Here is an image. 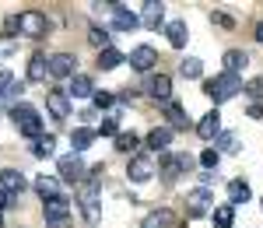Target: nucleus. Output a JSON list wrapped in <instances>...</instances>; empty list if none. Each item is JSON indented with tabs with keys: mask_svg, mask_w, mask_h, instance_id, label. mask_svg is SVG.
Here are the masks:
<instances>
[{
	"mask_svg": "<svg viewBox=\"0 0 263 228\" xmlns=\"http://www.w3.org/2000/svg\"><path fill=\"white\" fill-rule=\"evenodd\" d=\"M203 91H207L214 102H228V99H235V95L242 91V78H235V74H218V78L203 81Z\"/></svg>",
	"mask_w": 263,
	"mask_h": 228,
	"instance_id": "obj_1",
	"label": "nucleus"
},
{
	"mask_svg": "<svg viewBox=\"0 0 263 228\" xmlns=\"http://www.w3.org/2000/svg\"><path fill=\"white\" fill-rule=\"evenodd\" d=\"M11 123L18 126V134H25V137H42V120H39V112L32 109V105H14L11 109Z\"/></svg>",
	"mask_w": 263,
	"mask_h": 228,
	"instance_id": "obj_2",
	"label": "nucleus"
},
{
	"mask_svg": "<svg viewBox=\"0 0 263 228\" xmlns=\"http://www.w3.org/2000/svg\"><path fill=\"white\" fill-rule=\"evenodd\" d=\"M78 200H81V207H84V221H88V225H99L102 207H99V189H95V183H81Z\"/></svg>",
	"mask_w": 263,
	"mask_h": 228,
	"instance_id": "obj_3",
	"label": "nucleus"
},
{
	"mask_svg": "<svg viewBox=\"0 0 263 228\" xmlns=\"http://www.w3.org/2000/svg\"><path fill=\"white\" fill-rule=\"evenodd\" d=\"M155 172H158V162H155L151 155H134V158H130V165H126L130 183H147Z\"/></svg>",
	"mask_w": 263,
	"mask_h": 228,
	"instance_id": "obj_4",
	"label": "nucleus"
},
{
	"mask_svg": "<svg viewBox=\"0 0 263 228\" xmlns=\"http://www.w3.org/2000/svg\"><path fill=\"white\" fill-rule=\"evenodd\" d=\"M18 32L39 39V35L49 32V21H46V14H39V11H25V14H18Z\"/></svg>",
	"mask_w": 263,
	"mask_h": 228,
	"instance_id": "obj_5",
	"label": "nucleus"
},
{
	"mask_svg": "<svg viewBox=\"0 0 263 228\" xmlns=\"http://www.w3.org/2000/svg\"><path fill=\"white\" fill-rule=\"evenodd\" d=\"M190 168V155H158V172L165 183H176V176Z\"/></svg>",
	"mask_w": 263,
	"mask_h": 228,
	"instance_id": "obj_6",
	"label": "nucleus"
},
{
	"mask_svg": "<svg viewBox=\"0 0 263 228\" xmlns=\"http://www.w3.org/2000/svg\"><path fill=\"white\" fill-rule=\"evenodd\" d=\"M46 70H49L53 78H74V74H78V56H74V53H53V56L46 60Z\"/></svg>",
	"mask_w": 263,
	"mask_h": 228,
	"instance_id": "obj_7",
	"label": "nucleus"
},
{
	"mask_svg": "<svg viewBox=\"0 0 263 228\" xmlns=\"http://www.w3.org/2000/svg\"><path fill=\"white\" fill-rule=\"evenodd\" d=\"M155 63H158V49H155V46H134V49H130V67H134V70H151V67H155Z\"/></svg>",
	"mask_w": 263,
	"mask_h": 228,
	"instance_id": "obj_8",
	"label": "nucleus"
},
{
	"mask_svg": "<svg viewBox=\"0 0 263 228\" xmlns=\"http://www.w3.org/2000/svg\"><path fill=\"white\" fill-rule=\"evenodd\" d=\"M67 214H70V200H67V197H53V200H46V221H49L53 228H63Z\"/></svg>",
	"mask_w": 263,
	"mask_h": 228,
	"instance_id": "obj_9",
	"label": "nucleus"
},
{
	"mask_svg": "<svg viewBox=\"0 0 263 228\" xmlns=\"http://www.w3.org/2000/svg\"><path fill=\"white\" fill-rule=\"evenodd\" d=\"M60 179H67V183H81L84 179V162L70 151L67 158H60Z\"/></svg>",
	"mask_w": 263,
	"mask_h": 228,
	"instance_id": "obj_10",
	"label": "nucleus"
},
{
	"mask_svg": "<svg viewBox=\"0 0 263 228\" xmlns=\"http://www.w3.org/2000/svg\"><path fill=\"white\" fill-rule=\"evenodd\" d=\"M193 130H197V134H200L203 141H214V137H218V134H221V116H218V109H211V112H207V116H200V120H197V126H193Z\"/></svg>",
	"mask_w": 263,
	"mask_h": 228,
	"instance_id": "obj_11",
	"label": "nucleus"
},
{
	"mask_svg": "<svg viewBox=\"0 0 263 228\" xmlns=\"http://www.w3.org/2000/svg\"><path fill=\"white\" fill-rule=\"evenodd\" d=\"M112 14H116V18H112V28H116V32H134V28L141 25V18H137L130 7H123V4H112Z\"/></svg>",
	"mask_w": 263,
	"mask_h": 228,
	"instance_id": "obj_12",
	"label": "nucleus"
},
{
	"mask_svg": "<svg viewBox=\"0 0 263 228\" xmlns=\"http://www.w3.org/2000/svg\"><path fill=\"white\" fill-rule=\"evenodd\" d=\"M46 105H49V112H53V120H67L70 116V95L67 91H49V99H46Z\"/></svg>",
	"mask_w": 263,
	"mask_h": 228,
	"instance_id": "obj_13",
	"label": "nucleus"
},
{
	"mask_svg": "<svg viewBox=\"0 0 263 228\" xmlns=\"http://www.w3.org/2000/svg\"><path fill=\"white\" fill-rule=\"evenodd\" d=\"M0 189H4L7 197L21 193V189H25V176H21L18 168H4V172H0Z\"/></svg>",
	"mask_w": 263,
	"mask_h": 228,
	"instance_id": "obj_14",
	"label": "nucleus"
},
{
	"mask_svg": "<svg viewBox=\"0 0 263 228\" xmlns=\"http://www.w3.org/2000/svg\"><path fill=\"white\" fill-rule=\"evenodd\" d=\"M246 67H249V53H242V49H228L224 53V74H242Z\"/></svg>",
	"mask_w": 263,
	"mask_h": 228,
	"instance_id": "obj_15",
	"label": "nucleus"
},
{
	"mask_svg": "<svg viewBox=\"0 0 263 228\" xmlns=\"http://www.w3.org/2000/svg\"><path fill=\"white\" fill-rule=\"evenodd\" d=\"M147 91H151V95H155L162 105L172 102V81H168L165 74H155V78H151V84H147Z\"/></svg>",
	"mask_w": 263,
	"mask_h": 228,
	"instance_id": "obj_16",
	"label": "nucleus"
},
{
	"mask_svg": "<svg viewBox=\"0 0 263 228\" xmlns=\"http://www.w3.org/2000/svg\"><path fill=\"white\" fill-rule=\"evenodd\" d=\"M165 35H168V42H172L176 49H186L190 28H186V21H168V25H165Z\"/></svg>",
	"mask_w": 263,
	"mask_h": 228,
	"instance_id": "obj_17",
	"label": "nucleus"
},
{
	"mask_svg": "<svg viewBox=\"0 0 263 228\" xmlns=\"http://www.w3.org/2000/svg\"><path fill=\"white\" fill-rule=\"evenodd\" d=\"M144 144L151 147V151H165V147L172 144V130H168V126H155V130L144 137Z\"/></svg>",
	"mask_w": 263,
	"mask_h": 228,
	"instance_id": "obj_18",
	"label": "nucleus"
},
{
	"mask_svg": "<svg viewBox=\"0 0 263 228\" xmlns=\"http://www.w3.org/2000/svg\"><path fill=\"white\" fill-rule=\"evenodd\" d=\"M88 95H95V84L88 74H74L70 78V99H88Z\"/></svg>",
	"mask_w": 263,
	"mask_h": 228,
	"instance_id": "obj_19",
	"label": "nucleus"
},
{
	"mask_svg": "<svg viewBox=\"0 0 263 228\" xmlns=\"http://www.w3.org/2000/svg\"><path fill=\"white\" fill-rule=\"evenodd\" d=\"M207 204H211V189L203 186V189H197V193L190 197V218H203V214H211Z\"/></svg>",
	"mask_w": 263,
	"mask_h": 228,
	"instance_id": "obj_20",
	"label": "nucleus"
},
{
	"mask_svg": "<svg viewBox=\"0 0 263 228\" xmlns=\"http://www.w3.org/2000/svg\"><path fill=\"white\" fill-rule=\"evenodd\" d=\"M162 109H165V116H168V123L176 126V130H190V126H193V123H190V116H186V109H179L176 102H165Z\"/></svg>",
	"mask_w": 263,
	"mask_h": 228,
	"instance_id": "obj_21",
	"label": "nucleus"
},
{
	"mask_svg": "<svg viewBox=\"0 0 263 228\" xmlns=\"http://www.w3.org/2000/svg\"><path fill=\"white\" fill-rule=\"evenodd\" d=\"M91 144H95V130H91V126H81V130L70 134V147H74V155H78V151H88Z\"/></svg>",
	"mask_w": 263,
	"mask_h": 228,
	"instance_id": "obj_22",
	"label": "nucleus"
},
{
	"mask_svg": "<svg viewBox=\"0 0 263 228\" xmlns=\"http://www.w3.org/2000/svg\"><path fill=\"white\" fill-rule=\"evenodd\" d=\"M172 211L168 207H158V211H151L147 218H144V228H172Z\"/></svg>",
	"mask_w": 263,
	"mask_h": 228,
	"instance_id": "obj_23",
	"label": "nucleus"
},
{
	"mask_svg": "<svg viewBox=\"0 0 263 228\" xmlns=\"http://www.w3.org/2000/svg\"><path fill=\"white\" fill-rule=\"evenodd\" d=\"M249 197H253V193H249V183H246V179H232V183H228V200H232V207H235V204H246Z\"/></svg>",
	"mask_w": 263,
	"mask_h": 228,
	"instance_id": "obj_24",
	"label": "nucleus"
},
{
	"mask_svg": "<svg viewBox=\"0 0 263 228\" xmlns=\"http://www.w3.org/2000/svg\"><path fill=\"white\" fill-rule=\"evenodd\" d=\"M53 151H57V137H53V134H42V137L32 141V155H35V158H46V155H53Z\"/></svg>",
	"mask_w": 263,
	"mask_h": 228,
	"instance_id": "obj_25",
	"label": "nucleus"
},
{
	"mask_svg": "<svg viewBox=\"0 0 263 228\" xmlns=\"http://www.w3.org/2000/svg\"><path fill=\"white\" fill-rule=\"evenodd\" d=\"M88 42H91L99 53L112 49V39H109V32H105V28H99V25H91V28H88Z\"/></svg>",
	"mask_w": 263,
	"mask_h": 228,
	"instance_id": "obj_26",
	"label": "nucleus"
},
{
	"mask_svg": "<svg viewBox=\"0 0 263 228\" xmlns=\"http://www.w3.org/2000/svg\"><path fill=\"white\" fill-rule=\"evenodd\" d=\"M141 14H144V25H151V28H158L162 25V14H165V7L162 4H155V0H147L141 7Z\"/></svg>",
	"mask_w": 263,
	"mask_h": 228,
	"instance_id": "obj_27",
	"label": "nucleus"
},
{
	"mask_svg": "<svg viewBox=\"0 0 263 228\" xmlns=\"http://www.w3.org/2000/svg\"><path fill=\"white\" fill-rule=\"evenodd\" d=\"M35 193L42 197V204L53 200V197H60V193H57V179H53V176H39V179H35Z\"/></svg>",
	"mask_w": 263,
	"mask_h": 228,
	"instance_id": "obj_28",
	"label": "nucleus"
},
{
	"mask_svg": "<svg viewBox=\"0 0 263 228\" xmlns=\"http://www.w3.org/2000/svg\"><path fill=\"white\" fill-rule=\"evenodd\" d=\"M211 218H214L218 228H232V221H235V207H232V204H221V207L211 211Z\"/></svg>",
	"mask_w": 263,
	"mask_h": 228,
	"instance_id": "obj_29",
	"label": "nucleus"
},
{
	"mask_svg": "<svg viewBox=\"0 0 263 228\" xmlns=\"http://www.w3.org/2000/svg\"><path fill=\"white\" fill-rule=\"evenodd\" d=\"M179 74L186 78V81H197V78L203 74V60H197V56H186V60H182V67H179Z\"/></svg>",
	"mask_w": 263,
	"mask_h": 228,
	"instance_id": "obj_30",
	"label": "nucleus"
},
{
	"mask_svg": "<svg viewBox=\"0 0 263 228\" xmlns=\"http://www.w3.org/2000/svg\"><path fill=\"white\" fill-rule=\"evenodd\" d=\"M46 78V53H32L28 60V81H42Z\"/></svg>",
	"mask_w": 263,
	"mask_h": 228,
	"instance_id": "obj_31",
	"label": "nucleus"
},
{
	"mask_svg": "<svg viewBox=\"0 0 263 228\" xmlns=\"http://www.w3.org/2000/svg\"><path fill=\"white\" fill-rule=\"evenodd\" d=\"M123 60H126V56H123L116 46H112V49H105V53H99V67H102V70H112V67H120Z\"/></svg>",
	"mask_w": 263,
	"mask_h": 228,
	"instance_id": "obj_32",
	"label": "nucleus"
},
{
	"mask_svg": "<svg viewBox=\"0 0 263 228\" xmlns=\"http://www.w3.org/2000/svg\"><path fill=\"white\" fill-rule=\"evenodd\" d=\"M137 147H141V137L137 134H116V151H130L134 155Z\"/></svg>",
	"mask_w": 263,
	"mask_h": 228,
	"instance_id": "obj_33",
	"label": "nucleus"
},
{
	"mask_svg": "<svg viewBox=\"0 0 263 228\" xmlns=\"http://www.w3.org/2000/svg\"><path fill=\"white\" fill-rule=\"evenodd\" d=\"M218 162H221V155H218V147H207L200 155V165L203 168H218Z\"/></svg>",
	"mask_w": 263,
	"mask_h": 228,
	"instance_id": "obj_34",
	"label": "nucleus"
},
{
	"mask_svg": "<svg viewBox=\"0 0 263 228\" xmlns=\"http://www.w3.org/2000/svg\"><path fill=\"white\" fill-rule=\"evenodd\" d=\"M91 102H95V109H109V105L116 102V95H112V91H95Z\"/></svg>",
	"mask_w": 263,
	"mask_h": 228,
	"instance_id": "obj_35",
	"label": "nucleus"
},
{
	"mask_svg": "<svg viewBox=\"0 0 263 228\" xmlns=\"http://www.w3.org/2000/svg\"><path fill=\"white\" fill-rule=\"evenodd\" d=\"M242 91L249 95V99H256V102H263V81H249V84H242Z\"/></svg>",
	"mask_w": 263,
	"mask_h": 228,
	"instance_id": "obj_36",
	"label": "nucleus"
},
{
	"mask_svg": "<svg viewBox=\"0 0 263 228\" xmlns=\"http://www.w3.org/2000/svg\"><path fill=\"white\" fill-rule=\"evenodd\" d=\"M211 21H214V25H221V28H235V18H232V14H224V11H214Z\"/></svg>",
	"mask_w": 263,
	"mask_h": 228,
	"instance_id": "obj_37",
	"label": "nucleus"
},
{
	"mask_svg": "<svg viewBox=\"0 0 263 228\" xmlns=\"http://www.w3.org/2000/svg\"><path fill=\"white\" fill-rule=\"evenodd\" d=\"M116 130H120V123H116V120H105V123L95 130V137H99V134H102V137H116Z\"/></svg>",
	"mask_w": 263,
	"mask_h": 228,
	"instance_id": "obj_38",
	"label": "nucleus"
},
{
	"mask_svg": "<svg viewBox=\"0 0 263 228\" xmlns=\"http://www.w3.org/2000/svg\"><path fill=\"white\" fill-rule=\"evenodd\" d=\"M11 81H14V78H11V70H7V67H0V95L11 88Z\"/></svg>",
	"mask_w": 263,
	"mask_h": 228,
	"instance_id": "obj_39",
	"label": "nucleus"
},
{
	"mask_svg": "<svg viewBox=\"0 0 263 228\" xmlns=\"http://www.w3.org/2000/svg\"><path fill=\"white\" fill-rule=\"evenodd\" d=\"M21 91H25V84H21V81H11V88L4 91V99H18Z\"/></svg>",
	"mask_w": 263,
	"mask_h": 228,
	"instance_id": "obj_40",
	"label": "nucleus"
},
{
	"mask_svg": "<svg viewBox=\"0 0 263 228\" xmlns=\"http://www.w3.org/2000/svg\"><path fill=\"white\" fill-rule=\"evenodd\" d=\"M246 112H249V120H263V102H253Z\"/></svg>",
	"mask_w": 263,
	"mask_h": 228,
	"instance_id": "obj_41",
	"label": "nucleus"
},
{
	"mask_svg": "<svg viewBox=\"0 0 263 228\" xmlns=\"http://www.w3.org/2000/svg\"><path fill=\"white\" fill-rule=\"evenodd\" d=\"M218 144L221 147H235V137H232L228 130H221V134H218Z\"/></svg>",
	"mask_w": 263,
	"mask_h": 228,
	"instance_id": "obj_42",
	"label": "nucleus"
},
{
	"mask_svg": "<svg viewBox=\"0 0 263 228\" xmlns=\"http://www.w3.org/2000/svg\"><path fill=\"white\" fill-rule=\"evenodd\" d=\"M18 32V18H7L4 21V35H14Z\"/></svg>",
	"mask_w": 263,
	"mask_h": 228,
	"instance_id": "obj_43",
	"label": "nucleus"
},
{
	"mask_svg": "<svg viewBox=\"0 0 263 228\" xmlns=\"http://www.w3.org/2000/svg\"><path fill=\"white\" fill-rule=\"evenodd\" d=\"M7 204H11V197H7V193H4V189H0V211L7 207Z\"/></svg>",
	"mask_w": 263,
	"mask_h": 228,
	"instance_id": "obj_44",
	"label": "nucleus"
},
{
	"mask_svg": "<svg viewBox=\"0 0 263 228\" xmlns=\"http://www.w3.org/2000/svg\"><path fill=\"white\" fill-rule=\"evenodd\" d=\"M256 39L263 42V21H260V25H256Z\"/></svg>",
	"mask_w": 263,
	"mask_h": 228,
	"instance_id": "obj_45",
	"label": "nucleus"
}]
</instances>
